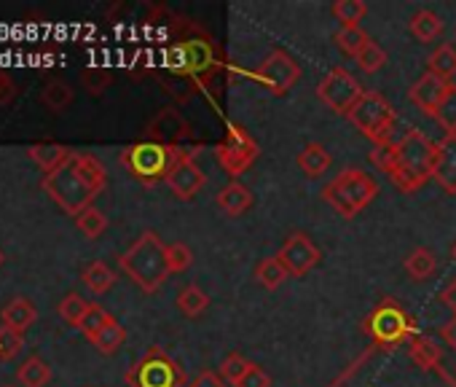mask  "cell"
I'll return each mask as SVG.
<instances>
[{
    "mask_svg": "<svg viewBox=\"0 0 456 387\" xmlns=\"http://www.w3.org/2000/svg\"><path fill=\"white\" fill-rule=\"evenodd\" d=\"M108 185L105 164L92 153H76L52 175H44V191L68 216H81L92 208L97 194Z\"/></svg>",
    "mask_w": 456,
    "mask_h": 387,
    "instance_id": "1",
    "label": "cell"
},
{
    "mask_svg": "<svg viewBox=\"0 0 456 387\" xmlns=\"http://www.w3.org/2000/svg\"><path fill=\"white\" fill-rule=\"evenodd\" d=\"M370 159L392 177L400 191L413 194L432 177L435 143L421 129H408L392 145H376Z\"/></svg>",
    "mask_w": 456,
    "mask_h": 387,
    "instance_id": "2",
    "label": "cell"
},
{
    "mask_svg": "<svg viewBox=\"0 0 456 387\" xmlns=\"http://www.w3.org/2000/svg\"><path fill=\"white\" fill-rule=\"evenodd\" d=\"M118 267L142 293H156L172 275L167 264V245L156 232H142L121 253Z\"/></svg>",
    "mask_w": 456,
    "mask_h": 387,
    "instance_id": "3",
    "label": "cell"
},
{
    "mask_svg": "<svg viewBox=\"0 0 456 387\" xmlns=\"http://www.w3.org/2000/svg\"><path fill=\"white\" fill-rule=\"evenodd\" d=\"M379 197V183L373 175H368L360 167H346L341 169L325 188L322 200L341 216V218H354L360 216L373 200Z\"/></svg>",
    "mask_w": 456,
    "mask_h": 387,
    "instance_id": "4",
    "label": "cell"
},
{
    "mask_svg": "<svg viewBox=\"0 0 456 387\" xmlns=\"http://www.w3.org/2000/svg\"><path fill=\"white\" fill-rule=\"evenodd\" d=\"M180 153H183L180 148H169V145H161L153 140H140V143L124 148L118 161L142 185H156V183L167 180V175Z\"/></svg>",
    "mask_w": 456,
    "mask_h": 387,
    "instance_id": "5",
    "label": "cell"
},
{
    "mask_svg": "<svg viewBox=\"0 0 456 387\" xmlns=\"http://www.w3.org/2000/svg\"><path fill=\"white\" fill-rule=\"evenodd\" d=\"M362 331L376 342V344H384V347H395V344H403V342H411L416 336V323L413 317L405 312V307L395 299H384L379 301L365 323H362Z\"/></svg>",
    "mask_w": 456,
    "mask_h": 387,
    "instance_id": "6",
    "label": "cell"
},
{
    "mask_svg": "<svg viewBox=\"0 0 456 387\" xmlns=\"http://www.w3.org/2000/svg\"><path fill=\"white\" fill-rule=\"evenodd\" d=\"M357 129L360 135H365L370 143L376 145H392V132H395V108L384 100V95L379 92H365L360 97V103L352 108V113L346 116Z\"/></svg>",
    "mask_w": 456,
    "mask_h": 387,
    "instance_id": "7",
    "label": "cell"
},
{
    "mask_svg": "<svg viewBox=\"0 0 456 387\" xmlns=\"http://www.w3.org/2000/svg\"><path fill=\"white\" fill-rule=\"evenodd\" d=\"M126 384L129 387H183L185 384V371L161 347H151L126 371Z\"/></svg>",
    "mask_w": 456,
    "mask_h": 387,
    "instance_id": "8",
    "label": "cell"
},
{
    "mask_svg": "<svg viewBox=\"0 0 456 387\" xmlns=\"http://www.w3.org/2000/svg\"><path fill=\"white\" fill-rule=\"evenodd\" d=\"M258 153H261V148H258L256 137L240 124L228 127L225 137L215 145V161L225 169V175H232L234 180L253 167Z\"/></svg>",
    "mask_w": 456,
    "mask_h": 387,
    "instance_id": "9",
    "label": "cell"
},
{
    "mask_svg": "<svg viewBox=\"0 0 456 387\" xmlns=\"http://www.w3.org/2000/svg\"><path fill=\"white\" fill-rule=\"evenodd\" d=\"M362 95H365V89L346 68H333L317 86L320 103H325V108H330L338 116H349Z\"/></svg>",
    "mask_w": 456,
    "mask_h": 387,
    "instance_id": "10",
    "label": "cell"
},
{
    "mask_svg": "<svg viewBox=\"0 0 456 387\" xmlns=\"http://www.w3.org/2000/svg\"><path fill=\"white\" fill-rule=\"evenodd\" d=\"M256 76L266 84V89L272 92V95H288L293 86H296V81L301 78V65L288 54V52H282V49H274L264 62H261V68L256 70Z\"/></svg>",
    "mask_w": 456,
    "mask_h": 387,
    "instance_id": "11",
    "label": "cell"
},
{
    "mask_svg": "<svg viewBox=\"0 0 456 387\" xmlns=\"http://www.w3.org/2000/svg\"><path fill=\"white\" fill-rule=\"evenodd\" d=\"M167 185L177 200L188 202L207 185V172L196 164V159L188 151H183L167 175Z\"/></svg>",
    "mask_w": 456,
    "mask_h": 387,
    "instance_id": "12",
    "label": "cell"
},
{
    "mask_svg": "<svg viewBox=\"0 0 456 387\" xmlns=\"http://www.w3.org/2000/svg\"><path fill=\"white\" fill-rule=\"evenodd\" d=\"M277 259L282 261L290 277H306L320 264L322 253L306 235H290L288 243L280 248Z\"/></svg>",
    "mask_w": 456,
    "mask_h": 387,
    "instance_id": "13",
    "label": "cell"
},
{
    "mask_svg": "<svg viewBox=\"0 0 456 387\" xmlns=\"http://www.w3.org/2000/svg\"><path fill=\"white\" fill-rule=\"evenodd\" d=\"M209 62H212V49H209V44H201V41L177 44L175 52L169 54V68L175 73L193 76V78H201V73L209 68Z\"/></svg>",
    "mask_w": 456,
    "mask_h": 387,
    "instance_id": "14",
    "label": "cell"
},
{
    "mask_svg": "<svg viewBox=\"0 0 456 387\" xmlns=\"http://www.w3.org/2000/svg\"><path fill=\"white\" fill-rule=\"evenodd\" d=\"M451 81H445V78H440V76H435V73H424L413 86H411V92H408V100L424 113V116H432L435 119V113H437V108H440V103L445 100V95L451 92Z\"/></svg>",
    "mask_w": 456,
    "mask_h": 387,
    "instance_id": "15",
    "label": "cell"
},
{
    "mask_svg": "<svg viewBox=\"0 0 456 387\" xmlns=\"http://www.w3.org/2000/svg\"><path fill=\"white\" fill-rule=\"evenodd\" d=\"M432 177L440 183L443 191L456 194V135H443L435 143Z\"/></svg>",
    "mask_w": 456,
    "mask_h": 387,
    "instance_id": "16",
    "label": "cell"
},
{
    "mask_svg": "<svg viewBox=\"0 0 456 387\" xmlns=\"http://www.w3.org/2000/svg\"><path fill=\"white\" fill-rule=\"evenodd\" d=\"M188 137V121L175 111V108H164L151 124H148V140L177 148L180 140Z\"/></svg>",
    "mask_w": 456,
    "mask_h": 387,
    "instance_id": "17",
    "label": "cell"
},
{
    "mask_svg": "<svg viewBox=\"0 0 456 387\" xmlns=\"http://www.w3.org/2000/svg\"><path fill=\"white\" fill-rule=\"evenodd\" d=\"M215 205H217V210L225 213L228 218H240V216H245V213L253 208V191H250L245 183L232 180V183H225V185L217 191Z\"/></svg>",
    "mask_w": 456,
    "mask_h": 387,
    "instance_id": "18",
    "label": "cell"
},
{
    "mask_svg": "<svg viewBox=\"0 0 456 387\" xmlns=\"http://www.w3.org/2000/svg\"><path fill=\"white\" fill-rule=\"evenodd\" d=\"M0 320H4L6 328L17 331V333H25L36 320H38V309L30 299L20 296V299H12L4 309H0Z\"/></svg>",
    "mask_w": 456,
    "mask_h": 387,
    "instance_id": "19",
    "label": "cell"
},
{
    "mask_svg": "<svg viewBox=\"0 0 456 387\" xmlns=\"http://www.w3.org/2000/svg\"><path fill=\"white\" fill-rule=\"evenodd\" d=\"M30 159L46 172V175H52V172H57L70 156H73V151L68 148V145H60V143H36V145H30Z\"/></svg>",
    "mask_w": 456,
    "mask_h": 387,
    "instance_id": "20",
    "label": "cell"
},
{
    "mask_svg": "<svg viewBox=\"0 0 456 387\" xmlns=\"http://www.w3.org/2000/svg\"><path fill=\"white\" fill-rule=\"evenodd\" d=\"M298 167H301V172L304 175H309V177H320V175H325L328 169H330V164H333V156L328 153V148L322 145V143H317V140H312V143H306L304 148H301V153H298Z\"/></svg>",
    "mask_w": 456,
    "mask_h": 387,
    "instance_id": "21",
    "label": "cell"
},
{
    "mask_svg": "<svg viewBox=\"0 0 456 387\" xmlns=\"http://www.w3.org/2000/svg\"><path fill=\"white\" fill-rule=\"evenodd\" d=\"M408 30H411V36H413L416 41L432 44V41L440 38V33H443V20H440L435 12H429V9H419V12L411 17Z\"/></svg>",
    "mask_w": 456,
    "mask_h": 387,
    "instance_id": "22",
    "label": "cell"
},
{
    "mask_svg": "<svg viewBox=\"0 0 456 387\" xmlns=\"http://www.w3.org/2000/svg\"><path fill=\"white\" fill-rule=\"evenodd\" d=\"M408 355H411V360L419 366V368H424V371H429V368H435L437 363H440V355H443V350H440V344H435L429 336H413L411 339V344H408Z\"/></svg>",
    "mask_w": 456,
    "mask_h": 387,
    "instance_id": "23",
    "label": "cell"
},
{
    "mask_svg": "<svg viewBox=\"0 0 456 387\" xmlns=\"http://www.w3.org/2000/svg\"><path fill=\"white\" fill-rule=\"evenodd\" d=\"M81 283H84L94 296H102V293H108V291L113 288L116 275H113V269H110L105 261H92V264L81 272Z\"/></svg>",
    "mask_w": 456,
    "mask_h": 387,
    "instance_id": "24",
    "label": "cell"
},
{
    "mask_svg": "<svg viewBox=\"0 0 456 387\" xmlns=\"http://www.w3.org/2000/svg\"><path fill=\"white\" fill-rule=\"evenodd\" d=\"M437 269L435 253L429 248H416L405 256V272L411 275V280H429Z\"/></svg>",
    "mask_w": 456,
    "mask_h": 387,
    "instance_id": "25",
    "label": "cell"
},
{
    "mask_svg": "<svg viewBox=\"0 0 456 387\" xmlns=\"http://www.w3.org/2000/svg\"><path fill=\"white\" fill-rule=\"evenodd\" d=\"M288 269L282 267V261L277 256H269V259H261V264L256 267V280L258 285H264L266 291H277L285 280H288Z\"/></svg>",
    "mask_w": 456,
    "mask_h": 387,
    "instance_id": "26",
    "label": "cell"
},
{
    "mask_svg": "<svg viewBox=\"0 0 456 387\" xmlns=\"http://www.w3.org/2000/svg\"><path fill=\"white\" fill-rule=\"evenodd\" d=\"M177 309L185 317H201L209 309V296L199 288V285H185L177 293Z\"/></svg>",
    "mask_w": 456,
    "mask_h": 387,
    "instance_id": "27",
    "label": "cell"
},
{
    "mask_svg": "<svg viewBox=\"0 0 456 387\" xmlns=\"http://www.w3.org/2000/svg\"><path fill=\"white\" fill-rule=\"evenodd\" d=\"M124 342H126V331H124V325L113 317L94 339H92V344L102 352V355H113V352H118L121 347H124Z\"/></svg>",
    "mask_w": 456,
    "mask_h": 387,
    "instance_id": "28",
    "label": "cell"
},
{
    "mask_svg": "<svg viewBox=\"0 0 456 387\" xmlns=\"http://www.w3.org/2000/svg\"><path fill=\"white\" fill-rule=\"evenodd\" d=\"M427 68H429V73H435V76H440V78L451 81V78L456 76V49H453V46H448V44L437 46V49L429 54Z\"/></svg>",
    "mask_w": 456,
    "mask_h": 387,
    "instance_id": "29",
    "label": "cell"
},
{
    "mask_svg": "<svg viewBox=\"0 0 456 387\" xmlns=\"http://www.w3.org/2000/svg\"><path fill=\"white\" fill-rule=\"evenodd\" d=\"M250 366H253V360H248L245 355H240V352H228V355L220 360L217 371H220V376H223L225 384L237 387V384L242 382V376L250 371Z\"/></svg>",
    "mask_w": 456,
    "mask_h": 387,
    "instance_id": "30",
    "label": "cell"
},
{
    "mask_svg": "<svg viewBox=\"0 0 456 387\" xmlns=\"http://www.w3.org/2000/svg\"><path fill=\"white\" fill-rule=\"evenodd\" d=\"M20 382L25 387H46L52 382V368L41 360V358H28L22 366H20Z\"/></svg>",
    "mask_w": 456,
    "mask_h": 387,
    "instance_id": "31",
    "label": "cell"
},
{
    "mask_svg": "<svg viewBox=\"0 0 456 387\" xmlns=\"http://www.w3.org/2000/svg\"><path fill=\"white\" fill-rule=\"evenodd\" d=\"M330 12L341 22V28H360L362 17L368 14L362 0H336Z\"/></svg>",
    "mask_w": 456,
    "mask_h": 387,
    "instance_id": "32",
    "label": "cell"
},
{
    "mask_svg": "<svg viewBox=\"0 0 456 387\" xmlns=\"http://www.w3.org/2000/svg\"><path fill=\"white\" fill-rule=\"evenodd\" d=\"M76 229L86 237V240H97L105 229H108V216L100 208H86L78 218H76Z\"/></svg>",
    "mask_w": 456,
    "mask_h": 387,
    "instance_id": "33",
    "label": "cell"
},
{
    "mask_svg": "<svg viewBox=\"0 0 456 387\" xmlns=\"http://www.w3.org/2000/svg\"><path fill=\"white\" fill-rule=\"evenodd\" d=\"M354 62H357V68L362 70V73H379L384 65H387V52L373 41V38H368V44L360 49V54L354 57Z\"/></svg>",
    "mask_w": 456,
    "mask_h": 387,
    "instance_id": "34",
    "label": "cell"
},
{
    "mask_svg": "<svg viewBox=\"0 0 456 387\" xmlns=\"http://www.w3.org/2000/svg\"><path fill=\"white\" fill-rule=\"evenodd\" d=\"M89 301L81 296V293H68L62 301H60V317L65 320V323H70V325H81V320L86 317V312H89Z\"/></svg>",
    "mask_w": 456,
    "mask_h": 387,
    "instance_id": "35",
    "label": "cell"
},
{
    "mask_svg": "<svg viewBox=\"0 0 456 387\" xmlns=\"http://www.w3.org/2000/svg\"><path fill=\"white\" fill-rule=\"evenodd\" d=\"M333 41H336V46H338V52H341V54H346V57H357V54H360V49L368 44V36H365L360 28H341V30L333 36Z\"/></svg>",
    "mask_w": 456,
    "mask_h": 387,
    "instance_id": "36",
    "label": "cell"
},
{
    "mask_svg": "<svg viewBox=\"0 0 456 387\" xmlns=\"http://www.w3.org/2000/svg\"><path fill=\"white\" fill-rule=\"evenodd\" d=\"M44 105L52 108V111H65L70 103H73V89L65 84V81H49L44 86V95H41Z\"/></svg>",
    "mask_w": 456,
    "mask_h": 387,
    "instance_id": "37",
    "label": "cell"
},
{
    "mask_svg": "<svg viewBox=\"0 0 456 387\" xmlns=\"http://www.w3.org/2000/svg\"><path fill=\"white\" fill-rule=\"evenodd\" d=\"M110 320H113V315H110L108 309H102L100 304H92V307H89V312H86V317L81 320V325H78V328H81V333L92 342V339H94V336H97V333H100Z\"/></svg>",
    "mask_w": 456,
    "mask_h": 387,
    "instance_id": "38",
    "label": "cell"
},
{
    "mask_svg": "<svg viewBox=\"0 0 456 387\" xmlns=\"http://www.w3.org/2000/svg\"><path fill=\"white\" fill-rule=\"evenodd\" d=\"M435 121L445 129V135H456V84L451 86V92L440 103V108L435 113Z\"/></svg>",
    "mask_w": 456,
    "mask_h": 387,
    "instance_id": "39",
    "label": "cell"
},
{
    "mask_svg": "<svg viewBox=\"0 0 456 387\" xmlns=\"http://www.w3.org/2000/svg\"><path fill=\"white\" fill-rule=\"evenodd\" d=\"M167 264H169V272L172 275H180L185 272L191 264H193V253L185 243H172L167 245Z\"/></svg>",
    "mask_w": 456,
    "mask_h": 387,
    "instance_id": "40",
    "label": "cell"
},
{
    "mask_svg": "<svg viewBox=\"0 0 456 387\" xmlns=\"http://www.w3.org/2000/svg\"><path fill=\"white\" fill-rule=\"evenodd\" d=\"M25 347V336L6 328V325H0V360H14Z\"/></svg>",
    "mask_w": 456,
    "mask_h": 387,
    "instance_id": "41",
    "label": "cell"
},
{
    "mask_svg": "<svg viewBox=\"0 0 456 387\" xmlns=\"http://www.w3.org/2000/svg\"><path fill=\"white\" fill-rule=\"evenodd\" d=\"M108 81H110V73H108V70L89 68V70L84 73V86H86L92 95H102V92H105V86H108Z\"/></svg>",
    "mask_w": 456,
    "mask_h": 387,
    "instance_id": "42",
    "label": "cell"
},
{
    "mask_svg": "<svg viewBox=\"0 0 456 387\" xmlns=\"http://www.w3.org/2000/svg\"><path fill=\"white\" fill-rule=\"evenodd\" d=\"M237 387H272V376H269L258 363H253L250 371L242 376V382H240Z\"/></svg>",
    "mask_w": 456,
    "mask_h": 387,
    "instance_id": "43",
    "label": "cell"
},
{
    "mask_svg": "<svg viewBox=\"0 0 456 387\" xmlns=\"http://www.w3.org/2000/svg\"><path fill=\"white\" fill-rule=\"evenodd\" d=\"M17 97H20L17 81H14L6 70H0V105H12Z\"/></svg>",
    "mask_w": 456,
    "mask_h": 387,
    "instance_id": "44",
    "label": "cell"
},
{
    "mask_svg": "<svg viewBox=\"0 0 456 387\" xmlns=\"http://www.w3.org/2000/svg\"><path fill=\"white\" fill-rule=\"evenodd\" d=\"M188 387H225V382H223V376L220 374H215V371H199L191 382H188Z\"/></svg>",
    "mask_w": 456,
    "mask_h": 387,
    "instance_id": "45",
    "label": "cell"
},
{
    "mask_svg": "<svg viewBox=\"0 0 456 387\" xmlns=\"http://www.w3.org/2000/svg\"><path fill=\"white\" fill-rule=\"evenodd\" d=\"M440 339H443L451 350H456V315H453L448 323L440 325Z\"/></svg>",
    "mask_w": 456,
    "mask_h": 387,
    "instance_id": "46",
    "label": "cell"
},
{
    "mask_svg": "<svg viewBox=\"0 0 456 387\" xmlns=\"http://www.w3.org/2000/svg\"><path fill=\"white\" fill-rule=\"evenodd\" d=\"M440 301H443V304L456 315V277H453V280L440 291Z\"/></svg>",
    "mask_w": 456,
    "mask_h": 387,
    "instance_id": "47",
    "label": "cell"
},
{
    "mask_svg": "<svg viewBox=\"0 0 456 387\" xmlns=\"http://www.w3.org/2000/svg\"><path fill=\"white\" fill-rule=\"evenodd\" d=\"M451 256H453V261H456V245L451 248Z\"/></svg>",
    "mask_w": 456,
    "mask_h": 387,
    "instance_id": "48",
    "label": "cell"
},
{
    "mask_svg": "<svg viewBox=\"0 0 456 387\" xmlns=\"http://www.w3.org/2000/svg\"><path fill=\"white\" fill-rule=\"evenodd\" d=\"M0 264H4V251H0Z\"/></svg>",
    "mask_w": 456,
    "mask_h": 387,
    "instance_id": "49",
    "label": "cell"
},
{
    "mask_svg": "<svg viewBox=\"0 0 456 387\" xmlns=\"http://www.w3.org/2000/svg\"><path fill=\"white\" fill-rule=\"evenodd\" d=\"M6 387H9V384H6Z\"/></svg>",
    "mask_w": 456,
    "mask_h": 387,
    "instance_id": "50",
    "label": "cell"
}]
</instances>
